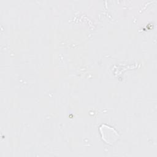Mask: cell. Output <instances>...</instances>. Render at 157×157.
I'll return each instance as SVG.
<instances>
[{
    "instance_id": "6da1fadb",
    "label": "cell",
    "mask_w": 157,
    "mask_h": 157,
    "mask_svg": "<svg viewBox=\"0 0 157 157\" xmlns=\"http://www.w3.org/2000/svg\"><path fill=\"white\" fill-rule=\"evenodd\" d=\"M100 131L102 139L107 144H113L118 137V134L117 131L113 128L105 124H102L101 126Z\"/></svg>"
}]
</instances>
